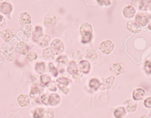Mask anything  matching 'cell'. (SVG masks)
I'll use <instances>...</instances> for the list:
<instances>
[{
	"mask_svg": "<svg viewBox=\"0 0 151 118\" xmlns=\"http://www.w3.org/2000/svg\"><path fill=\"white\" fill-rule=\"evenodd\" d=\"M3 57L9 62L13 61L16 58V54L14 48L9 43L3 47L1 51Z\"/></svg>",
	"mask_w": 151,
	"mask_h": 118,
	"instance_id": "obj_1",
	"label": "cell"
},
{
	"mask_svg": "<svg viewBox=\"0 0 151 118\" xmlns=\"http://www.w3.org/2000/svg\"><path fill=\"white\" fill-rule=\"evenodd\" d=\"M136 19L138 24L145 26L150 21L151 14L147 11L142 10L137 13L136 16Z\"/></svg>",
	"mask_w": 151,
	"mask_h": 118,
	"instance_id": "obj_2",
	"label": "cell"
},
{
	"mask_svg": "<svg viewBox=\"0 0 151 118\" xmlns=\"http://www.w3.org/2000/svg\"><path fill=\"white\" fill-rule=\"evenodd\" d=\"M114 44L111 40H106L102 41L99 46V49L103 54H108L111 53L114 48Z\"/></svg>",
	"mask_w": 151,
	"mask_h": 118,
	"instance_id": "obj_3",
	"label": "cell"
},
{
	"mask_svg": "<svg viewBox=\"0 0 151 118\" xmlns=\"http://www.w3.org/2000/svg\"><path fill=\"white\" fill-rule=\"evenodd\" d=\"M16 30L11 28H5L0 31V37L5 42L9 41L16 34Z\"/></svg>",
	"mask_w": 151,
	"mask_h": 118,
	"instance_id": "obj_4",
	"label": "cell"
},
{
	"mask_svg": "<svg viewBox=\"0 0 151 118\" xmlns=\"http://www.w3.org/2000/svg\"><path fill=\"white\" fill-rule=\"evenodd\" d=\"M50 48L56 55L60 54L65 50L64 44L63 41L59 39H55L52 41L50 44Z\"/></svg>",
	"mask_w": 151,
	"mask_h": 118,
	"instance_id": "obj_5",
	"label": "cell"
},
{
	"mask_svg": "<svg viewBox=\"0 0 151 118\" xmlns=\"http://www.w3.org/2000/svg\"><path fill=\"white\" fill-rule=\"evenodd\" d=\"M18 19L20 27L26 25L30 24L32 23V16L30 13L27 11H22L19 13Z\"/></svg>",
	"mask_w": 151,
	"mask_h": 118,
	"instance_id": "obj_6",
	"label": "cell"
},
{
	"mask_svg": "<svg viewBox=\"0 0 151 118\" xmlns=\"http://www.w3.org/2000/svg\"><path fill=\"white\" fill-rule=\"evenodd\" d=\"M15 52L22 55H27L29 52V46L24 41H21L18 42L15 46Z\"/></svg>",
	"mask_w": 151,
	"mask_h": 118,
	"instance_id": "obj_7",
	"label": "cell"
},
{
	"mask_svg": "<svg viewBox=\"0 0 151 118\" xmlns=\"http://www.w3.org/2000/svg\"><path fill=\"white\" fill-rule=\"evenodd\" d=\"M151 3V0H131V5L139 10L147 7L149 8Z\"/></svg>",
	"mask_w": 151,
	"mask_h": 118,
	"instance_id": "obj_8",
	"label": "cell"
},
{
	"mask_svg": "<svg viewBox=\"0 0 151 118\" xmlns=\"http://www.w3.org/2000/svg\"><path fill=\"white\" fill-rule=\"evenodd\" d=\"M114 80L115 77L114 76H110L108 78L105 79L99 84V88L102 90L110 89L113 86Z\"/></svg>",
	"mask_w": 151,
	"mask_h": 118,
	"instance_id": "obj_9",
	"label": "cell"
},
{
	"mask_svg": "<svg viewBox=\"0 0 151 118\" xmlns=\"http://www.w3.org/2000/svg\"><path fill=\"white\" fill-rule=\"evenodd\" d=\"M36 42L41 47H47L49 46L51 42V38L47 34L42 33L37 39Z\"/></svg>",
	"mask_w": 151,
	"mask_h": 118,
	"instance_id": "obj_10",
	"label": "cell"
},
{
	"mask_svg": "<svg viewBox=\"0 0 151 118\" xmlns=\"http://www.w3.org/2000/svg\"><path fill=\"white\" fill-rule=\"evenodd\" d=\"M84 54L86 59L91 61H95L98 58L96 50L93 48L89 47L85 49H84Z\"/></svg>",
	"mask_w": 151,
	"mask_h": 118,
	"instance_id": "obj_11",
	"label": "cell"
},
{
	"mask_svg": "<svg viewBox=\"0 0 151 118\" xmlns=\"http://www.w3.org/2000/svg\"><path fill=\"white\" fill-rule=\"evenodd\" d=\"M92 26L88 23H84L81 25L80 28V32L83 36H88L92 34Z\"/></svg>",
	"mask_w": 151,
	"mask_h": 118,
	"instance_id": "obj_12",
	"label": "cell"
},
{
	"mask_svg": "<svg viewBox=\"0 0 151 118\" xmlns=\"http://www.w3.org/2000/svg\"><path fill=\"white\" fill-rule=\"evenodd\" d=\"M127 27L129 31L133 33H139L142 31L141 26L134 20H130L127 23Z\"/></svg>",
	"mask_w": 151,
	"mask_h": 118,
	"instance_id": "obj_13",
	"label": "cell"
},
{
	"mask_svg": "<svg viewBox=\"0 0 151 118\" xmlns=\"http://www.w3.org/2000/svg\"><path fill=\"white\" fill-rule=\"evenodd\" d=\"M110 71L115 75L122 73L125 71V67L122 63L118 62L113 64L110 68Z\"/></svg>",
	"mask_w": 151,
	"mask_h": 118,
	"instance_id": "obj_14",
	"label": "cell"
},
{
	"mask_svg": "<svg viewBox=\"0 0 151 118\" xmlns=\"http://www.w3.org/2000/svg\"><path fill=\"white\" fill-rule=\"evenodd\" d=\"M17 100L19 105L22 108L27 107L30 104V98L27 95L25 94L19 95Z\"/></svg>",
	"mask_w": 151,
	"mask_h": 118,
	"instance_id": "obj_15",
	"label": "cell"
},
{
	"mask_svg": "<svg viewBox=\"0 0 151 118\" xmlns=\"http://www.w3.org/2000/svg\"><path fill=\"white\" fill-rule=\"evenodd\" d=\"M12 10V6L9 2L0 4V12L9 18L10 15Z\"/></svg>",
	"mask_w": 151,
	"mask_h": 118,
	"instance_id": "obj_16",
	"label": "cell"
},
{
	"mask_svg": "<svg viewBox=\"0 0 151 118\" xmlns=\"http://www.w3.org/2000/svg\"><path fill=\"white\" fill-rule=\"evenodd\" d=\"M78 69L84 74H88L91 69L90 63L86 60H82L80 61L77 65Z\"/></svg>",
	"mask_w": 151,
	"mask_h": 118,
	"instance_id": "obj_17",
	"label": "cell"
},
{
	"mask_svg": "<svg viewBox=\"0 0 151 118\" xmlns=\"http://www.w3.org/2000/svg\"><path fill=\"white\" fill-rule=\"evenodd\" d=\"M56 21V16L51 12L45 15L43 18V23L45 25H52L55 24Z\"/></svg>",
	"mask_w": 151,
	"mask_h": 118,
	"instance_id": "obj_18",
	"label": "cell"
},
{
	"mask_svg": "<svg viewBox=\"0 0 151 118\" xmlns=\"http://www.w3.org/2000/svg\"><path fill=\"white\" fill-rule=\"evenodd\" d=\"M40 91L38 87H34L31 89L30 92V97L35 102H40Z\"/></svg>",
	"mask_w": 151,
	"mask_h": 118,
	"instance_id": "obj_19",
	"label": "cell"
},
{
	"mask_svg": "<svg viewBox=\"0 0 151 118\" xmlns=\"http://www.w3.org/2000/svg\"><path fill=\"white\" fill-rule=\"evenodd\" d=\"M136 10L131 5L126 6L123 10V15L127 18H132L134 16Z\"/></svg>",
	"mask_w": 151,
	"mask_h": 118,
	"instance_id": "obj_20",
	"label": "cell"
},
{
	"mask_svg": "<svg viewBox=\"0 0 151 118\" xmlns=\"http://www.w3.org/2000/svg\"><path fill=\"white\" fill-rule=\"evenodd\" d=\"M42 55L44 59L50 60L55 59V54L51 48L47 47L42 50Z\"/></svg>",
	"mask_w": 151,
	"mask_h": 118,
	"instance_id": "obj_21",
	"label": "cell"
},
{
	"mask_svg": "<svg viewBox=\"0 0 151 118\" xmlns=\"http://www.w3.org/2000/svg\"><path fill=\"white\" fill-rule=\"evenodd\" d=\"M21 27L24 36L26 38H30L33 34V28L32 25H26Z\"/></svg>",
	"mask_w": 151,
	"mask_h": 118,
	"instance_id": "obj_22",
	"label": "cell"
},
{
	"mask_svg": "<svg viewBox=\"0 0 151 118\" xmlns=\"http://www.w3.org/2000/svg\"><path fill=\"white\" fill-rule=\"evenodd\" d=\"M124 104L126 105V109L128 112H134L136 110L137 105L136 103L134 102L131 99H129L125 101Z\"/></svg>",
	"mask_w": 151,
	"mask_h": 118,
	"instance_id": "obj_23",
	"label": "cell"
},
{
	"mask_svg": "<svg viewBox=\"0 0 151 118\" xmlns=\"http://www.w3.org/2000/svg\"><path fill=\"white\" fill-rule=\"evenodd\" d=\"M61 102V97L57 94H52L50 95L49 104L51 106H56L59 104Z\"/></svg>",
	"mask_w": 151,
	"mask_h": 118,
	"instance_id": "obj_24",
	"label": "cell"
},
{
	"mask_svg": "<svg viewBox=\"0 0 151 118\" xmlns=\"http://www.w3.org/2000/svg\"><path fill=\"white\" fill-rule=\"evenodd\" d=\"M145 95V91L142 89L138 88L133 92V97L135 100H140L142 99Z\"/></svg>",
	"mask_w": 151,
	"mask_h": 118,
	"instance_id": "obj_25",
	"label": "cell"
},
{
	"mask_svg": "<svg viewBox=\"0 0 151 118\" xmlns=\"http://www.w3.org/2000/svg\"><path fill=\"white\" fill-rule=\"evenodd\" d=\"M83 58V55L80 50H76L73 52L72 54V59L75 63H79Z\"/></svg>",
	"mask_w": 151,
	"mask_h": 118,
	"instance_id": "obj_26",
	"label": "cell"
},
{
	"mask_svg": "<svg viewBox=\"0 0 151 118\" xmlns=\"http://www.w3.org/2000/svg\"><path fill=\"white\" fill-rule=\"evenodd\" d=\"M58 65L59 67L63 66L68 63V57L66 55L63 54L59 56L56 60Z\"/></svg>",
	"mask_w": 151,
	"mask_h": 118,
	"instance_id": "obj_27",
	"label": "cell"
},
{
	"mask_svg": "<svg viewBox=\"0 0 151 118\" xmlns=\"http://www.w3.org/2000/svg\"><path fill=\"white\" fill-rule=\"evenodd\" d=\"M114 114L116 118H123L126 115L125 108L122 107L117 108L114 111Z\"/></svg>",
	"mask_w": 151,
	"mask_h": 118,
	"instance_id": "obj_28",
	"label": "cell"
},
{
	"mask_svg": "<svg viewBox=\"0 0 151 118\" xmlns=\"http://www.w3.org/2000/svg\"><path fill=\"white\" fill-rule=\"evenodd\" d=\"M35 70L39 74L44 73L46 70V65L44 62H37L35 64Z\"/></svg>",
	"mask_w": 151,
	"mask_h": 118,
	"instance_id": "obj_29",
	"label": "cell"
},
{
	"mask_svg": "<svg viewBox=\"0 0 151 118\" xmlns=\"http://www.w3.org/2000/svg\"><path fill=\"white\" fill-rule=\"evenodd\" d=\"M55 113L54 111L50 108L43 109L42 118H54Z\"/></svg>",
	"mask_w": 151,
	"mask_h": 118,
	"instance_id": "obj_30",
	"label": "cell"
},
{
	"mask_svg": "<svg viewBox=\"0 0 151 118\" xmlns=\"http://www.w3.org/2000/svg\"><path fill=\"white\" fill-rule=\"evenodd\" d=\"M42 33H42V29L41 26H35V31L34 32H33L32 39L34 42H36L37 39Z\"/></svg>",
	"mask_w": 151,
	"mask_h": 118,
	"instance_id": "obj_31",
	"label": "cell"
},
{
	"mask_svg": "<svg viewBox=\"0 0 151 118\" xmlns=\"http://www.w3.org/2000/svg\"><path fill=\"white\" fill-rule=\"evenodd\" d=\"M47 71L50 73L54 77H56L58 75V70L52 63H49L48 64Z\"/></svg>",
	"mask_w": 151,
	"mask_h": 118,
	"instance_id": "obj_32",
	"label": "cell"
},
{
	"mask_svg": "<svg viewBox=\"0 0 151 118\" xmlns=\"http://www.w3.org/2000/svg\"><path fill=\"white\" fill-rule=\"evenodd\" d=\"M78 70V67L76 63L73 61L69 63V65L67 67V72L69 74H73Z\"/></svg>",
	"mask_w": 151,
	"mask_h": 118,
	"instance_id": "obj_33",
	"label": "cell"
},
{
	"mask_svg": "<svg viewBox=\"0 0 151 118\" xmlns=\"http://www.w3.org/2000/svg\"><path fill=\"white\" fill-rule=\"evenodd\" d=\"M31 83L34 86H38L41 83L40 76L36 74L32 75L30 77Z\"/></svg>",
	"mask_w": 151,
	"mask_h": 118,
	"instance_id": "obj_34",
	"label": "cell"
},
{
	"mask_svg": "<svg viewBox=\"0 0 151 118\" xmlns=\"http://www.w3.org/2000/svg\"><path fill=\"white\" fill-rule=\"evenodd\" d=\"M100 82L97 79H92L90 80L89 82V86L91 88L96 89L99 87Z\"/></svg>",
	"mask_w": 151,
	"mask_h": 118,
	"instance_id": "obj_35",
	"label": "cell"
},
{
	"mask_svg": "<svg viewBox=\"0 0 151 118\" xmlns=\"http://www.w3.org/2000/svg\"><path fill=\"white\" fill-rule=\"evenodd\" d=\"M72 75L73 79L76 82H79L83 77V74L79 70L75 72Z\"/></svg>",
	"mask_w": 151,
	"mask_h": 118,
	"instance_id": "obj_36",
	"label": "cell"
},
{
	"mask_svg": "<svg viewBox=\"0 0 151 118\" xmlns=\"http://www.w3.org/2000/svg\"><path fill=\"white\" fill-rule=\"evenodd\" d=\"M38 58V55L36 52L32 51L28 53L26 56V59L28 61H32L36 60Z\"/></svg>",
	"mask_w": 151,
	"mask_h": 118,
	"instance_id": "obj_37",
	"label": "cell"
},
{
	"mask_svg": "<svg viewBox=\"0 0 151 118\" xmlns=\"http://www.w3.org/2000/svg\"><path fill=\"white\" fill-rule=\"evenodd\" d=\"M57 82L59 83V85H63V86H67L70 83V80L69 79L65 77H59L57 79Z\"/></svg>",
	"mask_w": 151,
	"mask_h": 118,
	"instance_id": "obj_38",
	"label": "cell"
},
{
	"mask_svg": "<svg viewBox=\"0 0 151 118\" xmlns=\"http://www.w3.org/2000/svg\"><path fill=\"white\" fill-rule=\"evenodd\" d=\"M50 95L48 94H44L40 96V101L46 105L49 104V99Z\"/></svg>",
	"mask_w": 151,
	"mask_h": 118,
	"instance_id": "obj_39",
	"label": "cell"
},
{
	"mask_svg": "<svg viewBox=\"0 0 151 118\" xmlns=\"http://www.w3.org/2000/svg\"><path fill=\"white\" fill-rule=\"evenodd\" d=\"M43 109L38 108L35 110L33 113V117L34 118H42Z\"/></svg>",
	"mask_w": 151,
	"mask_h": 118,
	"instance_id": "obj_40",
	"label": "cell"
},
{
	"mask_svg": "<svg viewBox=\"0 0 151 118\" xmlns=\"http://www.w3.org/2000/svg\"><path fill=\"white\" fill-rule=\"evenodd\" d=\"M40 78L42 84L44 85H47L49 82L51 81V77L47 74H42L41 75Z\"/></svg>",
	"mask_w": 151,
	"mask_h": 118,
	"instance_id": "obj_41",
	"label": "cell"
},
{
	"mask_svg": "<svg viewBox=\"0 0 151 118\" xmlns=\"http://www.w3.org/2000/svg\"><path fill=\"white\" fill-rule=\"evenodd\" d=\"M49 89L51 91L55 92L57 90L58 85L54 81H50L47 85Z\"/></svg>",
	"mask_w": 151,
	"mask_h": 118,
	"instance_id": "obj_42",
	"label": "cell"
},
{
	"mask_svg": "<svg viewBox=\"0 0 151 118\" xmlns=\"http://www.w3.org/2000/svg\"><path fill=\"white\" fill-rule=\"evenodd\" d=\"M7 26L6 19L0 13V29L5 28Z\"/></svg>",
	"mask_w": 151,
	"mask_h": 118,
	"instance_id": "obj_43",
	"label": "cell"
},
{
	"mask_svg": "<svg viewBox=\"0 0 151 118\" xmlns=\"http://www.w3.org/2000/svg\"><path fill=\"white\" fill-rule=\"evenodd\" d=\"M98 4L100 6H109L111 4V0H96Z\"/></svg>",
	"mask_w": 151,
	"mask_h": 118,
	"instance_id": "obj_44",
	"label": "cell"
},
{
	"mask_svg": "<svg viewBox=\"0 0 151 118\" xmlns=\"http://www.w3.org/2000/svg\"><path fill=\"white\" fill-rule=\"evenodd\" d=\"M145 72L148 74H151V62L150 61H146L145 64Z\"/></svg>",
	"mask_w": 151,
	"mask_h": 118,
	"instance_id": "obj_45",
	"label": "cell"
},
{
	"mask_svg": "<svg viewBox=\"0 0 151 118\" xmlns=\"http://www.w3.org/2000/svg\"><path fill=\"white\" fill-rule=\"evenodd\" d=\"M58 87H59L61 91H62L65 94L67 95L70 92V89L66 87V86H63V85L58 84Z\"/></svg>",
	"mask_w": 151,
	"mask_h": 118,
	"instance_id": "obj_46",
	"label": "cell"
},
{
	"mask_svg": "<svg viewBox=\"0 0 151 118\" xmlns=\"http://www.w3.org/2000/svg\"><path fill=\"white\" fill-rule=\"evenodd\" d=\"M91 38H92V34L88 36H83L82 42L83 43H86L90 42Z\"/></svg>",
	"mask_w": 151,
	"mask_h": 118,
	"instance_id": "obj_47",
	"label": "cell"
},
{
	"mask_svg": "<svg viewBox=\"0 0 151 118\" xmlns=\"http://www.w3.org/2000/svg\"><path fill=\"white\" fill-rule=\"evenodd\" d=\"M145 105L147 108H151V97L146 98L144 101Z\"/></svg>",
	"mask_w": 151,
	"mask_h": 118,
	"instance_id": "obj_48",
	"label": "cell"
},
{
	"mask_svg": "<svg viewBox=\"0 0 151 118\" xmlns=\"http://www.w3.org/2000/svg\"><path fill=\"white\" fill-rule=\"evenodd\" d=\"M10 0H0V4H2L4 3L9 2Z\"/></svg>",
	"mask_w": 151,
	"mask_h": 118,
	"instance_id": "obj_49",
	"label": "cell"
},
{
	"mask_svg": "<svg viewBox=\"0 0 151 118\" xmlns=\"http://www.w3.org/2000/svg\"><path fill=\"white\" fill-rule=\"evenodd\" d=\"M4 58L3 56H2L0 55V65L4 61Z\"/></svg>",
	"mask_w": 151,
	"mask_h": 118,
	"instance_id": "obj_50",
	"label": "cell"
},
{
	"mask_svg": "<svg viewBox=\"0 0 151 118\" xmlns=\"http://www.w3.org/2000/svg\"><path fill=\"white\" fill-rule=\"evenodd\" d=\"M140 118H148V117L146 115H144L142 117H141Z\"/></svg>",
	"mask_w": 151,
	"mask_h": 118,
	"instance_id": "obj_51",
	"label": "cell"
},
{
	"mask_svg": "<svg viewBox=\"0 0 151 118\" xmlns=\"http://www.w3.org/2000/svg\"><path fill=\"white\" fill-rule=\"evenodd\" d=\"M149 28L151 30V23L150 24V25L149 26Z\"/></svg>",
	"mask_w": 151,
	"mask_h": 118,
	"instance_id": "obj_52",
	"label": "cell"
},
{
	"mask_svg": "<svg viewBox=\"0 0 151 118\" xmlns=\"http://www.w3.org/2000/svg\"><path fill=\"white\" fill-rule=\"evenodd\" d=\"M149 9H150V10L151 11V3L150 5V7H149Z\"/></svg>",
	"mask_w": 151,
	"mask_h": 118,
	"instance_id": "obj_53",
	"label": "cell"
},
{
	"mask_svg": "<svg viewBox=\"0 0 151 118\" xmlns=\"http://www.w3.org/2000/svg\"><path fill=\"white\" fill-rule=\"evenodd\" d=\"M150 118H151V111L150 113Z\"/></svg>",
	"mask_w": 151,
	"mask_h": 118,
	"instance_id": "obj_54",
	"label": "cell"
},
{
	"mask_svg": "<svg viewBox=\"0 0 151 118\" xmlns=\"http://www.w3.org/2000/svg\"><path fill=\"white\" fill-rule=\"evenodd\" d=\"M0 48H1V43H0Z\"/></svg>",
	"mask_w": 151,
	"mask_h": 118,
	"instance_id": "obj_55",
	"label": "cell"
}]
</instances>
